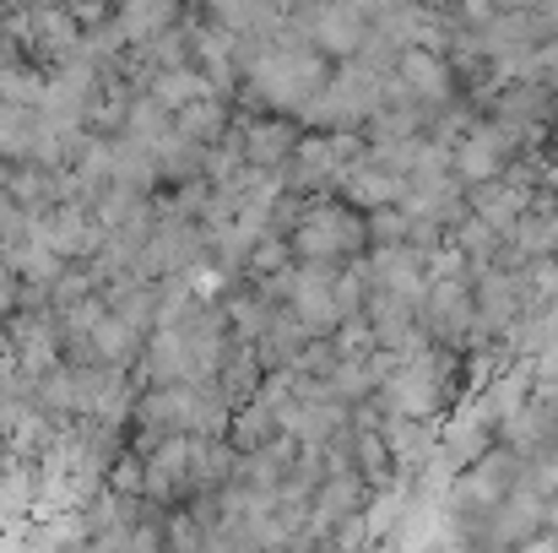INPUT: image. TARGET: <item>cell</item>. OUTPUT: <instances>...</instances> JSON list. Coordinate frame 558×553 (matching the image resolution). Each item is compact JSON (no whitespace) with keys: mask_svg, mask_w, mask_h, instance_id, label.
<instances>
[{"mask_svg":"<svg viewBox=\"0 0 558 553\" xmlns=\"http://www.w3.org/2000/svg\"><path fill=\"white\" fill-rule=\"evenodd\" d=\"M532 385H537V369H532V359H510L505 369H494L477 390H472V407L483 412V423H505L526 396H532Z\"/></svg>","mask_w":558,"mask_h":553,"instance_id":"obj_3","label":"cell"},{"mask_svg":"<svg viewBox=\"0 0 558 553\" xmlns=\"http://www.w3.org/2000/svg\"><path fill=\"white\" fill-rule=\"evenodd\" d=\"M499 239H505V233H494V228H488L483 217H472V212L450 228V244H461V255H466L472 266H488L494 250H499Z\"/></svg>","mask_w":558,"mask_h":553,"instance_id":"obj_6","label":"cell"},{"mask_svg":"<svg viewBox=\"0 0 558 553\" xmlns=\"http://www.w3.org/2000/svg\"><path fill=\"white\" fill-rule=\"evenodd\" d=\"M390 71L412 87V98H417L423 109H439V104L461 98V87H456V76H450V65H445V55H434V49L407 44V49L396 55V65H390Z\"/></svg>","mask_w":558,"mask_h":553,"instance_id":"obj_2","label":"cell"},{"mask_svg":"<svg viewBox=\"0 0 558 553\" xmlns=\"http://www.w3.org/2000/svg\"><path fill=\"white\" fill-rule=\"evenodd\" d=\"M423 5H428V11H450L456 0H423Z\"/></svg>","mask_w":558,"mask_h":553,"instance_id":"obj_8","label":"cell"},{"mask_svg":"<svg viewBox=\"0 0 558 553\" xmlns=\"http://www.w3.org/2000/svg\"><path fill=\"white\" fill-rule=\"evenodd\" d=\"M526 195L532 190H521V184H510L505 175H494V180H477L466 184V206H472V217H483L494 233H510L515 228V217H521V206H526Z\"/></svg>","mask_w":558,"mask_h":553,"instance_id":"obj_4","label":"cell"},{"mask_svg":"<svg viewBox=\"0 0 558 553\" xmlns=\"http://www.w3.org/2000/svg\"><path fill=\"white\" fill-rule=\"evenodd\" d=\"M494 120H510V125H554V93L543 82H505L488 104Z\"/></svg>","mask_w":558,"mask_h":553,"instance_id":"obj_5","label":"cell"},{"mask_svg":"<svg viewBox=\"0 0 558 553\" xmlns=\"http://www.w3.org/2000/svg\"><path fill=\"white\" fill-rule=\"evenodd\" d=\"M472 321H477V304H472V282H466V277L428 282V299H423V310H417V326H423L428 342H445V348L461 353Z\"/></svg>","mask_w":558,"mask_h":553,"instance_id":"obj_1","label":"cell"},{"mask_svg":"<svg viewBox=\"0 0 558 553\" xmlns=\"http://www.w3.org/2000/svg\"><path fill=\"white\" fill-rule=\"evenodd\" d=\"M364 228H369V244H407L412 217L390 201V206H369V212H364Z\"/></svg>","mask_w":558,"mask_h":553,"instance_id":"obj_7","label":"cell"}]
</instances>
